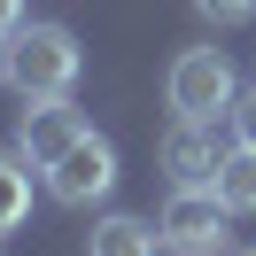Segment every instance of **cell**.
<instances>
[{"mask_svg": "<svg viewBox=\"0 0 256 256\" xmlns=\"http://www.w3.org/2000/svg\"><path fill=\"white\" fill-rule=\"evenodd\" d=\"M233 140H240V148H256V94H240V101H233Z\"/></svg>", "mask_w": 256, "mask_h": 256, "instance_id": "cell-11", "label": "cell"}, {"mask_svg": "<svg viewBox=\"0 0 256 256\" xmlns=\"http://www.w3.org/2000/svg\"><path fill=\"white\" fill-rule=\"evenodd\" d=\"M210 194H218L233 218H256V148H225V163H218V178H210Z\"/></svg>", "mask_w": 256, "mask_h": 256, "instance_id": "cell-7", "label": "cell"}, {"mask_svg": "<svg viewBox=\"0 0 256 256\" xmlns=\"http://www.w3.org/2000/svg\"><path fill=\"white\" fill-rule=\"evenodd\" d=\"M218 163H225V148H218L210 124H186V116H178V124L163 132V171H171V186H210Z\"/></svg>", "mask_w": 256, "mask_h": 256, "instance_id": "cell-6", "label": "cell"}, {"mask_svg": "<svg viewBox=\"0 0 256 256\" xmlns=\"http://www.w3.org/2000/svg\"><path fill=\"white\" fill-rule=\"evenodd\" d=\"M0 78H8V39H0Z\"/></svg>", "mask_w": 256, "mask_h": 256, "instance_id": "cell-13", "label": "cell"}, {"mask_svg": "<svg viewBox=\"0 0 256 256\" xmlns=\"http://www.w3.org/2000/svg\"><path fill=\"white\" fill-rule=\"evenodd\" d=\"M16 24H24V0H0V39L16 32Z\"/></svg>", "mask_w": 256, "mask_h": 256, "instance_id": "cell-12", "label": "cell"}, {"mask_svg": "<svg viewBox=\"0 0 256 256\" xmlns=\"http://www.w3.org/2000/svg\"><path fill=\"white\" fill-rule=\"evenodd\" d=\"M156 233H163L171 256H225V248H233V210H225L210 186H171Z\"/></svg>", "mask_w": 256, "mask_h": 256, "instance_id": "cell-3", "label": "cell"}, {"mask_svg": "<svg viewBox=\"0 0 256 256\" xmlns=\"http://www.w3.org/2000/svg\"><path fill=\"white\" fill-rule=\"evenodd\" d=\"M156 248H163V233H156L148 218H101L86 256H156Z\"/></svg>", "mask_w": 256, "mask_h": 256, "instance_id": "cell-8", "label": "cell"}, {"mask_svg": "<svg viewBox=\"0 0 256 256\" xmlns=\"http://www.w3.org/2000/svg\"><path fill=\"white\" fill-rule=\"evenodd\" d=\"M109 186H116V148L101 140V132H86V140L70 148V156L54 163V171H47V194H54V202H70V210L101 202Z\"/></svg>", "mask_w": 256, "mask_h": 256, "instance_id": "cell-5", "label": "cell"}, {"mask_svg": "<svg viewBox=\"0 0 256 256\" xmlns=\"http://www.w3.org/2000/svg\"><path fill=\"white\" fill-rule=\"evenodd\" d=\"M163 101H171V116H186V124H218V116H233L240 86H233L225 47H186V54L171 62V78H163Z\"/></svg>", "mask_w": 256, "mask_h": 256, "instance_id": "cell-2", "label": "cell"}, {"mask_svg": "<svg viewBox=\"0 0 256 256\" xmlns=\"http://www.w3.org/2000/svg\"><path fill=\"white\" fill-rule=\"evenodd\" d=\"M194 8H202L210 24H248L256 16V0H194Z\"/></svg>", "mask_w": 256, "mask_h": 256, "instance_id": "cell-10", "label": "cell"}, {"mask_svg": "<svg viewBox=\"0 0 256 256\" xmlns=\"http://www.w3.org/2000/svg\"><path fill=\"white\" fill-rule=\"evenodd\" d=\"M233 256H256V248H233Z\"/></svg>", "mask_w": 256, "mask_h": 256, "instance_id": "cell-14", "label": "cell"}, {"mask_svg": "<svg viewBox=\"0 0 256 256\" xmlns=\"http://www.w3.org/2000/svg\"><path fill=\"white\" fill-rule=\"evenodd\" d=\"M78 70H86V54H78V32H70V24H16V32H8V86H16L24 101L70 94Z\"/></svg>", "mask_w": 256, "mask_h": 256, "instance_id": "cell-1", "label": "cell"}, {"mask_svg": "<svg viewBox=\"0 0 256 256\" xmlns=\"http://www.w3.org/2000/svg\"><path fill=\"white\" fill-rule=\"evenodd\" d=\"M24 218H32V178H24V156L8 148V156H0V240L16 233Z\"/></svg>", "mask_w": 256, "mask_h": 256, "instance_id": "cell-9", "label": "cell"}, {"mask_svg": "<svg viewBox=\"0 0 256 256\" xmlns=\"http://www.w3.org/2000/svg\"><path fill=\"white\" fill-rule=\"evenodd\" d=\"M78 140H86V116H78V101H70V94L24 101V116H16V156L32 163V171H54Z\"/></svg>", "mask_w": 256, "mask_h": 256, "instance_id": "cell-4", "label": "cell"}]
</instances>
